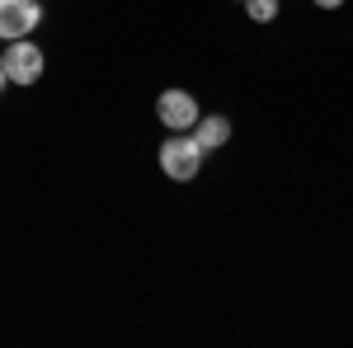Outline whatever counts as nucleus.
<instances>
[{
	"label": "nucleus",
	"mask_w": 353,
	"mask_h": 348,
	"mask_svg": "<svg viewBox=\"0 0 353 348\" xmlns=\"http://www.w3.org/2000/svg\"><path fill=\"white\" fill-rule=\"evenodd\" d=\"M203 156H208V146L198 141L193 132H170L161 141V170L165 179H174V184H189V179H198L203 174Z\"/></svg>",
	"instance_id": "f257e3e1"
},
{
	"label": "nucleus",
	"mask_w": 353,
	"mask_h": 348,
	"mask_svg": "<svg viewBox=\"0 0 353 348\" xmlns=\"http://www.w3.org/2000/svg\"><path fill=\"white\" fill-rule=\"evenodd\" d=\"M5 71H10V81L14 85H38L43 81V66H48V57L38 43H28V38H14L10 48H5Z\"/></svg>",
	"instance_id": "f03ea898"
},
{
	"label": "nucleus",
	"mask_w": 353,
	"mask_h": 348,
	"mask_svg": "<svg viewBox=\"0 0 353 348\" xmlns=\"http://www.w3.org/2000/svg\"><path fill=\"white\" fill-rule=\"evenodd\" d=\"M156 118H161V127H170V132H193V123L203 113H198V99H193L189 90H165L161 99H156Z\"/></svg>",
	"instance_id": "7ed1b4c3"
},
{
	"label": "nucleus",
	"mask_w": 353,
	"mask_h": 348,
	"mask_svg": "<svg viewBox=\"0 0 353 348\" xmlns=\"http://www.w3.org/2000/svg\"><path fill=\"white\" fill-rule=\"evenodd\" d=\"M38 24H43V5L38 0H0V38L5 43L28 38Z\"/></svg>",
	"instance_id": "20e7f679"
},
{
	"label": "nucleus",
	"mask_w": 353,
	"mask_h": 348,
	"mask_svg": "<svg viewBox=\"0 0 353 348\" xmlns=\"http://www.w3.org/2000/svg\"><path fill=\"white\" fill-rule=\"evenodd\" d=\"M193 136H198L208 151H217V146L231 141V118H226V113H208V118H198V123H193Z\"/></svg>",
	"instance_id": "39448f33"
},
{
	"label": "nucleus",
	"mask_w": 353,
	"mask_h": 348,
	"mask_svg": "<svg viewBox=\"0 0 353 348\" xmlns=\"http://www.w3.org/2000/svg\"><path fill=\"white\" fill-rule=\"evenodd\" d=\"M245 14H250L254 24H273V19L283 14V0H245Z\"/></svg>",
	"instance_id": "423d86ee"
},
{
	"label": "nucleus",
	"mask_w": 353,
	"mask_h": 348,
	"mask_svg": "<svg viewBox=\"0 0 353 348\" xmlns=\"http://www.w3.org/2000/svg\"><path fill=\"white\" fill-rule=\"evenodd\" d=\"M311 5H316V10H339L344 0H311Z\"/></svg>",
	"instance_id": "0eeeda50"
},
{
	"label": "nucleus",
	"mask_w": 353,
	"mask_h": 348,
	"mask_svg": "<svg viewBox=\"0 0 353 348\" xmlns=\"http://www.w3.org/2000/svg\"><path fill=\"white\" fill-rule=\"evenodd\" d=\"M5 85H10V71H5V57H0V94H5Z\"/></svg>",
	"instance_id": "6e6552de"
},
{
	"label": "nucleus",
	"mask_w": 353,
	"mask_h": 348,
	"mask_svg": "<svg viewBox=\"0 0 353 348\" xmlns=\"http://www.w3.org/2000/svg\"><path fill=\"white\" fill-rule=\"evenodd\" d=\"M241 5H245V0H241Z\"/></svg>",
	"instance_id": "1a4fd4ad"
}]
</instances>
